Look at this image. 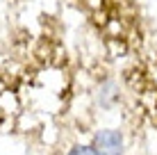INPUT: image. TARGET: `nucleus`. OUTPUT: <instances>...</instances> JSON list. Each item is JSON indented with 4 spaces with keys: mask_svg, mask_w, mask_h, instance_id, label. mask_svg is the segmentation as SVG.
Listing matches in <instances>:
<instances>
[{
    "mask_svg": "<svg viewBox=\"0 0 157 155\" xmlns=\"http://www.w3.org/2000/svg\"><path fill=\"white\" fill-rule=\"evenodd\" d=\"M109 57H134L146 44V16L139 0H71Z\"/></svg>",
    "mask_w": 157,
    "mask_h": 155,
    "instance_id": "f257e3e1",
    "label": "nucleus"
},
{
    "mask_svg": "<svg viewBox=\"0 0 157 155\" xmlns=\"http://www.w3.org/2000/svg\"><path fill=\"white\" fill-rule=\"evenodd\" d=\"M96 155H125V135L118 128H100L91 137Z\"/></svg>",
    "mask_w": 157,
    "mask_h": 155,
    "instance_id": "f03ea898",
    "label": "nucleus"
},
{
    "mask_svg": "<svg viewBox=\"0 0 157 155\" xmlns=\"http://www.w3.org/2000/svg\"><path fill=\"white\" fill-rule=\"evenodd\" d=\"M66 155H96V151L91 144H73L66 151Z\"/></svg>",
    "mask_w": 157,
    "mask_h": 155,
    "instance_id": "7ed1b4c3",
    "label": "nucleus"
},
{
    "mask_svg": "<svg viewBox=\"0 0 157 155\" xmlns=\"http://www.w3.org/2000/svg\"><path fill=\"white\" fill-rule=\"evenodd\" d=\"M16 2H23V0H16Z\"/></svg>",
    "mask_w": 157,
    "mask_h": 155,
    "instance_id": "20e7f679",
    "label": "nucleus"
}]
</instances>
